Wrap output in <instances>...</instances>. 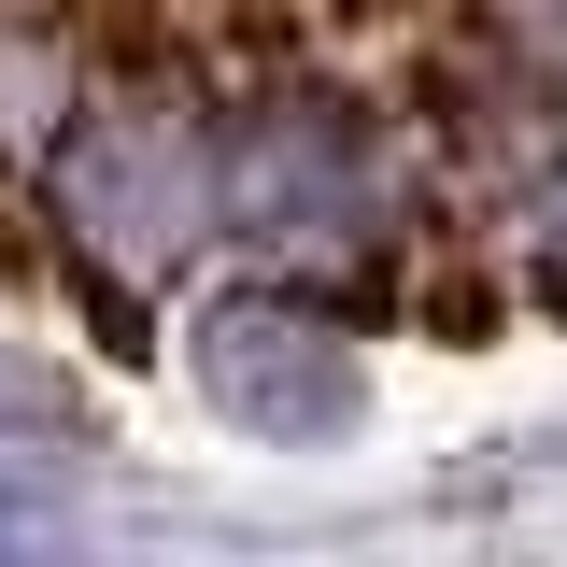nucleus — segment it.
Masks as SVG:
<instances>
[{"label":"nucleus","instance_id":"obj_1","mask_svg":"<svg viewBox=\"0 0 567 567\" xmlns=\"http://www.w3.org/2000/svg\"><path fill=\"white\" fill-rule=\"evenodd\" d=\"M199 383H213V412H241V425H327L354 398L341 341L312 312H284V298H227L213 312L199 327Z\"/></svg>","mask_w":567,"mask_h":567},{"label":"nucleus","instance_id":"obj_2","mask_svg":"<svg viewBox=\"0 0 567 567\" xmlns=\"http://www.w3.org/2000/svg\"><path fill=\"white\" fill-rule=\"evenodd\" d=\"M354 185H369V156H354V128H256L241 142V213L256 227H284V241H312V227H341Z\"/></svg>","mask_w":567,"mask_h":567},{"label":"nucleus","instance_id":"obj_3","mask_svg":"<svg viewBox=\"0 0 567 567\" xmlns=\"http://www.w3.org/2000/svg\"><path fill=\"white\" fill-rule=\"evenodd\" d=\"M71 213H128V241H171L199 213V156L185 142L142 156V114H100V128L71 142Z\"/></svg>","mask_w":567,"mask_h":567}]
</instances>
